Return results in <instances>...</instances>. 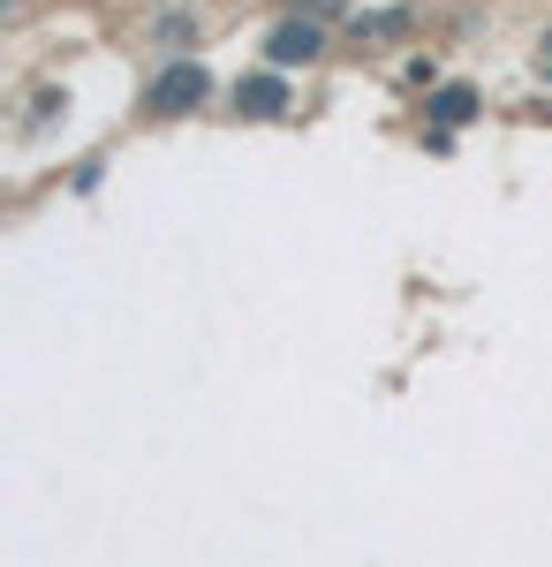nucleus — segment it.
<instances>
[{"mask_svg":"<svg viewBox=\"0 0 552 567\" xmlns=\"http://www.w3.org/2000/svg\"><path fill=\"white\" fill-rule=\"evenodd\" d=\"M205 91H213V76H205L197 61H182V69H167L160 84L144 91V106H152V114H190V106H197Z\"/></svg>","mask_w":552,"mask_h":567,"instance_id":"1","label":"nucleus"},{"mask_svg":"<svg viewBox=\"0 0 552 567\" xmlns=\"http://www.w3.org/2000/svg\"><path fill=\"white\" fill-rule=\"evenodd\" d=\"M318 45H326V31H318V23H273L265 61H273V69H296V61H318Z\"/></svg>","mask_w":552,"mask_h":567,"instance_id":"2","label":"nucleus"},{"mask_svg":"<svg viewBox=\"0 0 552 567\" xmlns=\"http://www.w3.org/2000/svg\"><path fill=\"white\" fill-rule=\"evenodd\" d=\"M235 106L265 122V114H280V106H288V84H280V76H243V84H235Z\"/></svg>","mask_w":552,"mask_h":567,"instance_id":"3","label":"nucleus"},{"mask_svg":"<svg viewBox=\"0 0 552 567\" xmlns=\"http://www.w3.org/2000/svg\"><path fill=\"white\" fill-rule=\"evenodd\" d=\"M469 114H477V91L469 84H447L439 99H431V122H439V130H454V122H469Z\"/></svg>","mask_w":552,"mask_h":567,"instance_id":"4","label":"nucleus"},{"mask_svg":"<svg viewBox=\"0 0 552 567\" xmlns=\"http://www.w3.org/2000/svg\"><path fill=\"white\" fill-rule=\"evenodd\" d=\"M348 31H356V45H364V39H401V31H409V8H379V16H356Z\"/></svg>","mask_w":552,"mask_h":567,"instance_id":"5","label":"nucleus"}]
</instances>
